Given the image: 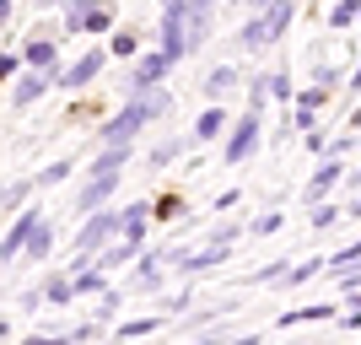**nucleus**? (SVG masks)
Returning a JSON list of instances; mask_svg holds the SVG:
<instances>
[{"label":"nucleus","mask_w":361,"mask_h":345,"mask_svg":"<svg viewBox=\"0 0 361 345\" xmlns=\"http://www.w3.org/2000/svg\"><path fill=\"white\" fill-rule=\"evenodd\" d=\"M114 243H124V205L114 210H97V216H87V222L75 226V254H103V248H114Z\"/></svg>","instance_id":"obj_1"},{"label":"nucleus","mask_w":361,"mask_h":345,"mask_svg":"<svg viewBox=\"0 0 361 345\" xmlns=\"http://www.w3.org/2000/svg\"><path fill=\"white\" fill-rule=\"evenodd\" d=\"M146 124H151L146 103H135V97H130V103H124L114 119H103V130H97V146H103V151H135V135L146 130Z\"/></svg>","instance_id":"obj_2"},{"label":"nucleus","mask_w":361,"mask_h":345,"mask_svg":"<svg viewBox=\"0 0 361 345\" xmlns=\"http://www.w3.org/2000/svg\"><path fill=\"white\" fill-rule=\"evenodd\" d=\"M259 135H264V124H259V114H254V108H243V114H238V124H232V135L221 140V162H226V167L248 162V157L259 151Z\"/></svg>","instance_id":"obj_3"},{"label":"nucleus","mask_w":361,"mask_h":345,"mask_svg":"<svg viewBox=\"0 0 361 345\" xmlns=\"http://www.w3.org/2000/svg\"><path fill=\"white\" fill-rule=\"evenodd\" d=\"M162 54L173 65L189 54V6H167L162 11Z\"/></svg>","instance_id":"obj_4"},{"label":"nucleus","mask_w":361,"mask_h":345,"mask_svg":"<svg viewBox=\"0 0 361 345\" xmlns=\"http://www.w3.org/2000/svg\"><path fill=\"white\" fill-rule=\"evenodd\" d=\"M173 71V60H167L162 49H151V54H140L135 65H130V92H135V97H146V92H157L162 87V75Z\"/></svg>","instance_id":"obj_5"},{"label":"nucleus","mask_w":361,"mask_h":345,"mask_svg":"<svg viewBox=\"0 0 361 345\" xmlns=\"http://www.w3.org/2000/svg\"><path fill=\"white\" fill-rule=\"evenodd\" d=\"M44 226V216L38 210H22V216H11V226H6V243H0V254H6V265H16V259L27 254V243H32V232Z\"/></svg>","instance_id":"obj_6"},{"label":"nucleus","mask_w":361,"mask_h":345,"mask_svg":"<svg viewBox=\"0 0 361 345\" xmlns=\"http://www.w3.org/2000/svg\"><path fill=\"white\" fill-rule=\"evenodd\" d=\"M65 32H108L114 38V6H65Z\"/></svg>","instance_id":"obj_7"},{"label":"nucleus","mask_w":361,"mask_h":345,"mask_svg":"<svg viewBox=\"0 0 361 345\" xmlns=\"http://www.w3.org/2000/svg\"><path fill=\"white\" fill-rule=\"evenodd\" d=\"M108 60H114L108 49H87V54H81L75 65H65V71H60V87H65V92H81V87H92V81H97V71H103Z\"/></svg>","instance_id":"obj_8"},{"label":"nucleus","mask_w":361,"mask_h":345,"mask_svg":"<svg viewBox=\"0 0 361 345\" xmlns=\"http://www.w3.org/2000/svg\"><path fill=\"white\" fill-rule=\"evenodd\" d=\"M340 178H350V173H345V162H334V157H324V162L313 167V178H307V189H302V200H307V205H324V195H329V189H334Z\"/></svg>","instance_id":"obj_9"},{"label":"nucleus","mask_w":361,"mask_h":345,"mask_svg":"<svg viewBox=\"0 0 361 345\" xmlns=\"http://www.w3.org/2000/svg\"><path fill=\"white\" fill-rule=\"evenodd\" d=\"M340 318V302H307V308H291V313L275 318V329H297V324H329Z\"/></svg>","instance_id":"obj_10"},{"label":"nucleus","mask_w":361,"mask_h":345,"mask_svg":"<svg viewBox=\"0 0 361 345\" xmlns=\"http://www.w3.org/2000/svg\"><path fill=\"white\" fill-rule=\"evenodd\" d=\"M44 92H49V75H38V71H22V75L11 81V92H6V103H11V108H32L38 97H44Z\"/></svg>","instance_id":"obj_11"},{"label":"nucleus","mask_w":361,"mask_h":345,"mask_svg":"<svg viewBox=\"0 0 361 345\" xmlns=\"http://www.w3.org/2000/svg\"><path fill=\"white\" fill-rule=\"evenodd\" d=\"M205 97H211V108H221L226 97H232V92H238V65H216L211 75H205Z\"/></svg>","instance_id":"obj_12"},{"label":"nucleus","mask_w":361,"mask_h":345,"mask_svg":"<svg viewBox=\"0 0 361 345\" xmlns=\"http://www.w3.org/2000/svg\"><path fill=\"white\" fill-rule=\"evenodd\" d=\"M238 44L248 49V54H264V49L275 44V38H270V22H264V11H254V16L238 28Z\"/></svg>","instance_id":"obj_13"},{"label":"nucleus","mask_w":361,"mask_h":345,"mask_svg":"<svg viewBox=\"0 0 361 345\" xmlns=\"http://www.w3.org/2000/svg\"><path fill=\"white\" fill-rule=\"evenodd\" d=\"M195 140H216V135H232V119H226V108H205L195 119V130H189Z\"/></svg>","instance_id":"obj_14"},{"label":"nucleus","mask_w":361,"mask_h":345,"mask_svg":"<svg viewBox=\"0 0 361 345\" xmlns=\"http://www.w3.org/2000/svg\"><path fill=\"white\" fill-rule=\"evenodd\" d=\"M130 157H135V151H97V157H92V173H87V178H124Z\"/></svg>","instance_id":"obj_15"},{"label":"nucleus","mask_w":361,"mask_h":345,"mask_svg":"<svg viewBox=\"0 0 361 345\" xmlns=\"http://www.w3.org/2000/svg\"><path fill=\"white\" fill-rule=\"evenodd\" d=\"M146 216H151V205H146V200H135V205H124V243H135V248H146Z\"/></svg>","instance_id":"obj_16"},{"label":"nucleus","mask_w":361,"mask_h":345,"mask_svg":"<svg viewBox=\"0 0 361 345\" xmlns=\"http://www.w3.org/2000/svg\"><path fill=\"white\" fill-rule=\"evenodd\" d=\"M22 54H27V65H32V71L44 75V71H49V65L60 60V44H54V38H32V44H27V49H22Z\"/></svg>","instance_id":"obj_17"},{"label":"nucleus","mask_w":361,"mask_h":345,"mask_svg":"<svg viewBox=\"0 0 361 345\" xmlns=\"http://www.w3.org/2000/svg\"><path fill=\"white\" fill-rule=\"evenodd\" d=\"M146 254V248H135V243H114V248H103V254H97V270H119V265H130V259H140Z\"/></svg>","instance_id":"obj_18"},{"label":"nucleus","mask_w":361,"mask_h":345,"mask_svg":"<svg viewBox=\"0 0 361 345\" xmlns=\"http://www.w3.org/2000/svg\"><path fill=\"white\" fill-rule=\"evenodd\" d=\"M259 11H264V22H270V38H275V44H281V32L297 22V6H286V0H281V6H259Z\"/></svg>","instance_id":"obj_19"},{"label":"nucleus","mask_w":361,"mask_h":345,"mask_svg":"<svg viewBox=\"0 0 361 345\" xmlns=\"http://www.w3.org/2000/svg\"><path fill=\"white\" fill-rule=\"evenodd\" d=\"M32 189H38V178H11V183H6V210H11V216H22Z\"/></svg>","instance_id":"obj_20"},{"label":"nucleus","mask_w":361,"mask_h":345,"mask_svg":"<svg viewBox=\"0 0 361 345\" xmlns=\"http://www.w3.org/2000/svg\"><path fill=\"white\" fill-rule=\"evenodd\" d=\"M211 38V6H189V49H200Z\"/></svg>","instance_id":"obj_21"},{"label":"nucleus","mask_w":361,"mask_h":345,"mask_svg":"<svg viewBox=\"0 0 361 345\" xmlns=\"http://www.w3.org/2000/svg\"><path fill=\"white\" fill-rule=\"evenodd\" d=\"M92 340V329L81 324V329H71V334H22V345H87Z\"/></svg>","instance_id":"obj_22"},{"label":"nucleus","mask_w":361,"mask_h":345,"mask_svg":"<svg viewBox=\"0 0 361 345\" xmlns=\"http://www.w3.org/2000/svg\"><path fill=\"white\" fill-rule=\"evenodd\" d=\"M49 248H54V222H44L38 232H32V243H27V265H38V259H49Z\"/></svg>","instance_id":"obj_23"},{"label":"nucleus","mask_w":361,"mask_h":345,"mask_svg":"<svg viewBox=\"0 0 361 345\" xmlns=\"http://www.w3.org/2000/svg\"><path fill=\"white\" fill-rule=\"evenodd\" d=\"M108 54H114V60H140V38L119 28L114 38H108Z\"/></svg>","instance_id":"obj_24"},{"label":"nucleus","mask_w":361,"mask_h":345,"mask_svg":"<svg viewBox=\"0 0 361 345\" xmlns=\"http://www.w3.org/2000/svg\"><path fill=\"white\" fill-rule=\"evenodd\" d=\"M157 329H162V318H124L114 334H119V340H146V334H157Z\"/></svg>","instance_id":"obj_25"},{"label":"nucleus","mask_w":361,"mask_h":345,"mask_svg":"<svg viewBox=\"0 0 361 345\" xmlns=\"http://www.w3.org/2000/svg\"><path fill=\"white\" fill-rule=\"evenodd\" d=\"M329 270V259L318 254V259H302V265H291V275H286V286H307L313 275H324Z\"/></svg>","instance_id":"obj_26"},{"label":"nucleus","mask_w":361,"mask_h":345,"mask_svg":"<svg viewBox=\"0 0 361 345\" xmlns=\"http://www.w3.org/2000/svg\"><path fill=\"white\" fill-rule=\"evenodd\" d=\"M44 291H49V308H71V302H75V281H71V275H54Z\"/></svg>","instance_id":"obj_27"},{"label":"nucleus","mask_w":361,"mask_h":345,"mask_svg":"<svg viewBox=\"0 0 361 345\" xmlns=\"http://www.w3.org/2000/svg\"><path fill=\"white\" fill-rule=\"evenodd\" d=\"M281 226H286V210H264V216H254V222H248V232H254V238H275Z\"/></svg>","instance_id":"obj_28"},{"label":"nucleus","mask_w":361,"mask_h":345,"mask_svg":"<svg viewBox=\"0 0 361 345\" xmlns=\"http://www.w3.org/2000/svg\"><path fill=\"white\" fill-rule=\"evenodd\" d=\"M71 173H75V162H71V157H65V162H49L44 173H38V189H54V183H65Z\"/></svg>","instance_id":"obj_29"},{"label":"nucleus","mask_w":361,"mask_h":345,"mask_svg":"<svg viewBox=\"0 0 361 345\" xmlns=\"http://www.w3.org/2000/svg\"><path fill=\"white\" fill-rule=\"evenodd\" d=\"M135 103H146V114H151V119H162L167 108H173V92H167V87H157V92H146V97H135Z\"/></svg>","instance_id":"obj_30"},{"label":"nucleus","mask_w":361,"mask_h":345,"mask_svg":"<svg viewBox=\"0 0 361 345\" xmlns=\"http://www.w3.org/2000/svg\"><path fill=\"white\" fill-rule=\"evenodd\" d=\"M350 22H361V0H345V6H334V11H329V28L334 32L350 28Z\"/></svg>","instance_id":"obj_31"},{"label":"nucleus","mask_w":361,"mask_h":345,"mask_svg":"<svg viewBox=\"0 0 361 345\" xmlns=\"http://www.w3.org/2000/svg\"><path fill=\"white\" fill-rule=\"evenodd\" d=\"M270 97H275V103H281V108H286L291 97H297V92H291V75H286V65H281V71L270 75Z\"/></svg>","instance_id":"obj_32"},{"label":"nucleus","mask_w":361,"mask_h":345,"mask_svg":"<svg viewBox=\"0 0 361 345\" xmlns=\"http://www.w3.org/2000/svg\"><path fill=\"white\" fill-rule=\"evenodd\" d=\"M334 222H340V205H334V200L313 205V216H307V226H318V232H324V226H334Z\"/></svg>","instance_id":"obj_33"},{"label":"nucleus","mask_w":361,"mask_h":345,"mask_svg":"<svg viewBox=\"0 0 361 345\" xmlns=\"http://www.w3.org/2000/svg\"><path fill=\"white\" fill-rule=\"evenodd\" d=\"M324 103H329V92H324V87H307V92H297V108H302V114H318Z\"/></svg>","instance_id":"obj_34"},{"label":"nucleus","mask_w":361,"mask_h":345,"mask_svg":"<svg viewBox=\"0 0 361 345\" xmlns=\"http://www.w3.org/2000/svg\"><path fill=\"white\" fill-rule=\"evenodd\" d=\"M340 81H345V75L334 71V65H324V60H318V65H313V87H324V92H334V87H340Z\"/></svg>","instance_id":"obj_35"},{"label":"nucleus","mask_w":361,"mask_h":345,"mask_svg":"<svg viewBox=\"0 0 361 345\" xmlns=\"http://www.w3.org/2000/svg\"><path fill=\"white\" fill-rule=\"evenodd\" d=\"M178 151H183V140H178V135H173V140H162V146H151V167H167L173 157H178Z\"/></svg>","instance_id":"obj_36"},{"label":"nucleus","mask_w":361,"mask_h":345,"mask_svg":"<svg viewBox=\"0 0 361 345\" xmlns=\"http://www.w3.org/2000/svg\"><path fill=\"white\" fill-rule=\"evenodd\" d=\"M44 302H49V291H44V286H27V291L16 297V308H22V313H38Z\"/></svg>","instance_id":"obj_37"},{"label":"nucleus","mask_w":361,"mask_h":345,"mask_svg":"<svg viewBox=\"0 0 361 345\" xmlns=\"http://www.w3.org/2000/svg\"><path fill=\"white\" fill-rule=\"evenodd\" d=\"M75 281V297H87V291H103V270H81V275H71Z\"/></svg>","instance_id":"obj_38"},{"label":"nucleus","mask_w":361,"mask_h":345,"mask_svg":"<svg viewBox=\"0 0 361 345\" xmlns=\"http://www.w3.org/2000/svg\"><path fill=\"white\" fill-rule=\"evenodd\" d=\"M275 275H281V286H286V275H291V270H281V259H264V265H259V270L248 275V281L259 286V281H275Z\"/></svg>","instance_id":"obj_39"},{"label":"nucleus","mask_w":361,"mask_h":345,"mask_svg":"<svg viewBox=\"0 0 361 345\" xmlns=\"http://www.w3.org/2000/svg\"><path fill=\"white\" fill-rule=\"evenodd\" d=\"M124 308V291H103V297H97V318H114Z\"/></svg>","instance_id":"obj_40"},{"label":"nucleus","mask_w":361,"mask_h":345,"mask_svg":"<svg viewBox=\"0 0 361 345\" xmlns=\"http://www.w3.org/2000/svg\"><path fill=\"white\" fill-rule=\"evenodd\" d=\"M16 71H22V54H16V49H6V54H0V75H6V81H16Z\"/></svg>","instance_id":"obj_41"},{"label":"nucleus","mask_w":361,"mask_h":345,"mask_svg":"<svg viewBox=\"0 0 361 345\" xmlns=\"http://www.w3.org/2000/svg\"><path fill=\"white\" fill-rule=\"evenodd\" d=\"M178 308H189V291H173V297L162 302V313H178Z\"/></svg>","instance_id":"obj_42"},{"label":"nucleus","mask_w":361,"mask_h":345,"mask_svg":"<svg viewBox=\"0 0 361 345\" xmlns=\"http://www.w3.org/2000/svg\"><path fill=\"white\" fill-rule=\"evenodd\" d=\"M350 87H356V92H361V65H356V71H350Z\"/></svg>","instance_id":"obj_43"},{"label":"nucleus","mask_w":361,"mask_h":345,"mask_svg":"<svg viewBox=\"0 0 361 345\" xmlns=\"http://www.w3.org/2000/svg\"><path fill=\"white\" fill-rule=\"evenodd\" d=\"M345 183H350V189H361V167H356V173H350V178H345Z\"/></svg>","instance_id":"obj_44"},{"label":"nucleus","mask_w":361,"mask_h":345,"mask_svg":"<svg viewBox=\"0 0 361 345\" xmlns=\"http://www.w3.org/2000/svg\"><path fill=\"white\" fill-rule=\"evenodd\" d=\"M189 345H216V340H211V334H200V340H189Z\"/></svg>","instance_id":"obj_45"},{"label":"nucleus","mask_w":361,"mask_h":345,"mask_svg":"<svg viewBox=\"0 0 361 345\" xmlns=\"http://www.w3.org/2000/svg\"><path fill=\"white\" fill-rule=\"evenodd\" d=\"M350 135H356V146H361V114H356V130H350Z\"/></svg>","instance_id":"obj_46"},{"label":"nucleus","mask_w":361,"mask_h":345,"mask_svg":"<svg viewBox=\"0 0 361 345\" xmlns=\"http://www.w3.org/2000/svg\"><path fill=\"white\" fill-rule=\"evenodd\" d=\"M356 28H361V22H356Z\"/></svg>","instance_id":"obj_47"}]
</instances>
